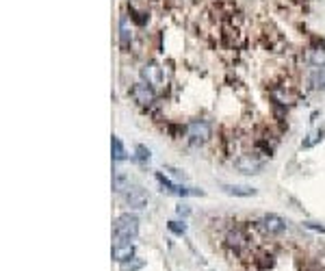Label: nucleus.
Wrapping results in <instances>:
<instances>
[{"label": "nucleus", "mask_w": 325, "mask_h": 271, "mask_svg": "<svg viewBox=\"0 0 325 271\" xmlns=\"http://www.w3.org/2000/svg\"><path fill=\"white\" fill-rule=\"evenodd\" d=\"M134 152H137V158L141 160V163H148V160H150V150L146 148V145H137Z\"/></svg>", "instance_id": "obj_19"}, {"label": "nucleus", "mask_w": 325, "mask_h": 271, "mask_svg": "<svg viewBox=\"0 0 325 271\" xmlns=\"http://www.w3.org/2000/svg\"><path fill=\"white\" fill-rule=\"evenodd\" d=\"M130 96H132V100L139 107H150V104H154V100H156V93H154L152 85H148V83L132 85V87H130Z\"/></svg>", "instance_id": "obj_4"}, {"label": "nucleus", "mask_w": 325, "mask_h": 271, "mask_svg": "<svg viewBox=\"0 0 325 271\" xmlns=\"http://www.w3.org/2000/svg\"><path fill=\"white\" fill-rule=\"evenodd\" d=\"M271 98L276 100L278 104H284V107H286V104H295L297 102V93H293L291 89L286 87V85H282V87H276V89H271Z\"/></svg>", "instance_id": "obj_9"}, {"label": "nucleus", "mask_w": 325, "mask_h": 271, "mask_svg": "<svg viewBox=\"0 0 325 271\" xmlns=\"http://www.w3.org/2000/svg\"><path fill=\"white\" fill-rule=\"evenodd\" d=\"M308 59L312 65H317V68H325V48L319 46V48H310L308 50Z\"/></svg>", "instance_id": "obj_13"}, {"label": "nucleus", "mask_w": 325, "mask_h": 271, "mask_svg": "<svg viewBox=\"0 0 325 271\" xmlns=\"http://www.w3.org/2000/svg\"><path fill=\"white\" fill-rule=\"evenodd\" d=\"M130 42H132V28H130V20L128 16L119 18V44H122L124 50L130 48Z\"/></svg>", "instance_id": "obj_10"}, {"label": "nucleus", "mask_w": 325, "mask_h": 271, "mask_svg": "<svg viewBox=\"0 0 325 271\" xmlns=\"http://www.w3.org/2000/svg\"><path fill=\"white\" fill-rule=\"evenodd\" d=\"M213 135V128L208 122H204V119H191V122L187 124V139L191 141L193 145H202L206 143L208 139H211Z\"/></svg>", "instance_id": "obj_2"}, {"label": "nucleus", "mask_w": 325, "mask_h": 271, "mask_svg": "<svg viewBox=\"0 0 325 271\" xmlns=\"http://www.w3.org/2000/svg\"><path fill=\"white\" fill-rule=\"evenodd\" d=\"M113 232H115V241H119V243H128V241H132L139 234V219H137V215H132V213L119 215L117 222H115Z\"/></svg>", "instance_id": "obj_1"}, {"label": "nucleus", "mask_w": 325, "mask_h": 271, "mask_svg": "<svg viewBox=\"0 0 325 271\" xmlns=\"http://www.w3.org/2000/svg\"><path fill=\"white\" fill-rule=\"evenodd\" d=\"M132 256H134V245L130 243V241L128 243H119L117 241V243L113 245V258L117 260V263H124V260L132 258Z\"/></svg>", "instance_id": "obj_11"}, {"label": "nucleus", "mask_w": 325, "mask_h": 271, "mask_svg": "<svg viewBox=\"0 0 325 271\" xmlns=\"http://www.w3.org/2000/svg\"><path fill=\"white\" fill-rule=\"evenodd\" d=\"M141 78H143V83H148V85H161L163 83V68L161 65H156V63H146L141 68Z\"/></svg>", "instance_id": "obj_8"}, {"label": "nucleus", "mask_w": 325, "mask_h": 271, "mask_svg": "<svg viewBox=\"0 0 325 271\" xmlns=\"http://www.w3.org/2000/svg\"><path fill=\"white\" fill-rule=\"evenodd\" d=\"M176 210H178V215H184V217H187V215L191 213V208H189V206H184V204H180V206H178Z\"/></svg>", "instance_id": "obj_20"}, {"label": "nucleus", "mask_w": 325, "mask_h": 271, "mask_svg": "<svg viewBox=\"0 0 325 271\" xmlns=\"http://www.w3.org/2000/svg\"><path fill=\"white\" fill-rule=\"evenodd\" d=\"M167 228H169V232L178 234V237H182V234L187 232V224H184V222H169Z\"/></svg>", "instance_id": "obj_18"}, {"label": "nucleus", "mask_w": 325, "mask_h": 271, "mask_svg": "<svg viewBox=\"0 0 325 271\" xmlns=\"http://www.w3.org/2000/svg\"><path fill=\"white\" fill-rule=\"evenodd\" d=\"M130 187V178L124 172H115V176H113V189L117 193H124L126 189Z\"/></svg>", "instance_id": "obj_15"}, {"label": "nucleus", "mask_w": 325, "mask_h": 271, "mask_svg": "<svg viewBox=\"0 0 325 271\" xmlns=\"http://www.w3.org/2000/svg\"><path fill=\"white\" fill-rule=\"evenodd\" d=\"M260 228H262V232L271 234V237H278V234H282L286 230V222L276 213H267L260 219Z\"/></svg>", "instance_id": "obj_5"}, {"label": "nucleus", "mask_w": 325, "mask_h": 271, "mask_svg": "<svg viewBox=\"0 0 325 271\" xmlns=\"http://www.w3.org/2000/svg\"><path fill=\"white\" fill-rule=\"evenodd\" d=\"M226 245L230 249H234V252H243V249H247L249 239L241 228H232V230H228V234H226Z\"/></svg>", "instance_id": "obj_7"}, {"label": "nucleus", "mask_w": 325, "mask_h": 271, "mask_svg": "<svg viewBox=\"0 0 325 271\" xmlns=\"http://www.w3.org/2000/svg\"><path fill=\"white\" fill-rule=\"evenodd\" d=\"M310 87L312 89H325V68H317L310 74Z\"/></svg>", "instance_id": "obj_16"}, {"label": "nucleus", "mask_w": 325, "mask_h": 271, "mask_svg": "<svg viewBox=\"0 0 325 271\" xmlns=\"http://www.w3.org/2000/svg\"><path fill=\"white\" fill-rule=\"evenodd\" d=\"M113 158L117 160V163H122V160H126L128 158V154H126V148H124V143H122V139L119 137H113Z\"/></svg>", "instance_id": "obj_17"}, {"label": "nucleus", "mask_w": 325, "mask_h": 271, "mask_svg": "<svg viewBox=\"0 0 325 271\" xmlns=\"http://www.w3.org/2000/svg\"><path fill=\"white\" fill-rule=\"evenodd\" d=\"M122 198L130 208H146L150 195H148L146 189H141V187H128L126 191L122 193Z\"/></svg>", "instance_id": "obj_6"}, {"label": "nucleus", "mask_w": 325, "mask_h": 271, "mask_svg": "<svg viewBox=\"0 0 325 271\" xmlns=\"http://www.w3.org/2000/svg\"><path fill=\"white\" fill-rule=\"evenodd\" d=\"M308 228H312V230H317V232H325V228L323 226H314V224H306Z\"/></svg>", "instance_id": "obj_21"}, {"label": "nucleus", "mask_w": 325, "mask_h": 271, "mask_svg": "<svg viewBox=\"0 0 325 271\" xmlns=\"http://www.w3.org/2000/svg\"><path fill=\"white\" fill-rule=\"evenodd\" d=\"M234 167H237V172L245 176H256L262 172V160L256 158L254 154H241V157L234 158Z\"/></svg>", "instance_id": "obj_3"}, {"label": "nucleus", "mask_w": 325, "mask_h": 271, "mask_svg": "<svg viewBox=\"0 0 325 271\" xmlns=\"http://www.w3.org/2000/svg\"><path fill=\"white\" fill-rule=\"evenodd\" d=\"M143 267H146V260L137 258V256H132V258L119 263V271H141Z\"/></svg>", "instance_id": "obj_14"}, {"label": "nucleus", "mask_w": 325, "mask_h": 271, "mask_svg": "<svg viewBox=\"0 0 325 271\" xmlns=\"http://www.w3.org/2000/svg\"><path fill=\"white\" fill-rule=\"evenodd\" d=\"M223 193L234 195V198H249V195H256V189L247 187V184H221Z\"/></svg>", "instance_id": "obj_12"}]
</instances>
